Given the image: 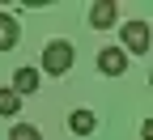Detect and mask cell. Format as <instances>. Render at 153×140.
<instances>
[{
    "instance_id": "cell-1",
    "label": "cell",
    "mask_w": 153,
    "mask_h": 140,
    "mask_svg": "<svg viewBox=\"0 0 153 140\" xmlns=\"http://www.w3.org/2000/svg\"><path fill=\"white\" fill-rule=\"evenodd\" d=\"M72 59H76V51H72L68 38H51V43L43 47V72L47 76H64L72 68Z\"/></svg>"
},
{
    "instance_id": "cell-2",
    "label": "cell",
    "mask_w": 153,
    "mask_h": 140,
    "mask_svg": "<svg viewBox=\"0 0 153 140\" xmlns=\"http://www.w3.org/2000/svg\"><path fill=\"white\" fill-rule=\"evenodd\" d=\"M123 55H145L149 51V21H145V17H132V21H123Z\"/></svg>"
},
{
    "instance_id": "cell-3",
    "label": "cell",
    "mask_w": 153,
    "mask_h": 140,
    "mask_svg": "<svg viewBox=\"0 0 153 140\" xmlns=\"http://www.w3.org/2000/svg\"><path fill=\"white\" fill-rule=\"evenodd\" d=\"M98 72H102V76H123V72H128V55H123L119 47H102V51H98Z\"/></svg>"
},
{
    "instance_id": "cell-4",
    "label": "cell",
    "mask_w": 153,
    "mask_h": 140,
    "mask_svg": "<svg viewBox=\"0 0 153 140\" xmlns=\"http://www.w3.org/2000/svg\"><path fill=\"white\" fill-rule=\"evenodd\" d=\"M115 17H119V4H115V0H98V4H89V26H94V30H111Z\"/></svg>"
},
{
    "instance_id": "cell-5",
    "label": "cell",
    "mask_w": 153,
    "mask_h": 140,
    "mask_svg": "<svg viewBox=\"0 0 153 140\" xmlns=\"http://www.w3.org/2000/svg\"><path fill=\"white\" fill-rule=\"evenodd\" d=\"M38 81H43V72H38V68H17L9 89H13L17 98H26V93H34V89H38Z\"/></svg>"
},
{
    "instance_id": "cell-6",
    "label": "cell",
    "mask_w": 153,
    "mask_h": 140,
    "mask_svg": "<svg viewBox=\"0 0 153 140\" xmlns=\"http://www.w3.org/2000/svg\"><path fill=\"white\" fill-rule=\"evenodd\" d=\"M17 38H22V26H17L13 13H0V51H13Z\"/></svg>"
},
{
    "instance_id": "cell-7",
    "label": "cell",
    "mask_w": 153,
    "mask_h": 140,
    "mask_svg": "<svg viewBox=\"0 0 153 140\" xmlns=\"http://www.w3.org/2000/svg\"><path fill=\"white\" fill-rule=\"evenodd\" d=\"M68 127H72L76 136H89L94 127H98V119H94V110H72V115H68Z\"/></svg>"
},
{
    "instance_id": "cell-8",
    "label": "cell",
    "mask_w": 153,
    "mask_h": 140,
    "mask_svg": "<svg viewBox=\"0 0 153 140\" xmlns=\"http://www.w3.org/2000/svg\"><path fill=\"white\" fill-rule=\"evenodd\" d=\"M17 110H22V98L4 85V89H0V115H4V119H17Z\"/></svg>"
},
{
    "instance_id": "cell-9",
    "label": "cell",
    "mask_w": 153,
    "mask_h": 140,
    "mask_svg": "<svg viewBox=\"0 0 153 140\" xmlns=\"http://www.w3.org/2000/svg\"><path fill=\"white\" fill-rule=\"evenodd\" d=\"M9 140H43V132H38L34 123H13L9 127Z\"/></svg>"
}]
</instances>
